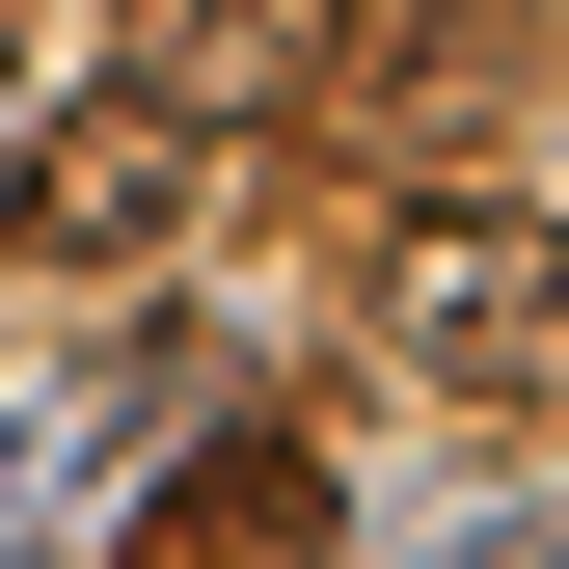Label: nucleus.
<instances>
[{
  "label": "nucleus",
  "mask_w": 569,
  "mask_h": 569,
  "mask_svg": "<svg viewBox=\"0 0 569 569\" xmlns=\"http://www.w3.org/2000/svg\"><path fill=\"white\" fill-rule=\"evenodd\" d=\"M0 109H28V0H0ZM0 163H28V136H0Z\"/></svg>",
  "instance_id": "nucleus-6"
},
{
  "label": "nucleus",
  "mask_w": 569,
  "mask_h": 569,
  "mask_svg": "<svg viewBox=\"0 0 569 569\" xmlns=\"http://www.w3.org/2000/svg\"><path fill=\"white\" fill-rule=\"evenodd\" d=\"M516 82H542V28L516 0H407V28H352V163H488V136H516Z\"/></svg>",
  "instance_id": "nucleus-3"
},
{
  "label": "nucleus",
  "mask_w": 569,
  "mask_h": 569,
  "mask_svg": "<svg viewBox=\"0 0 569 569\" xmlns=\"http://www.w3.org/2000/svg\"><path fill=\"white\" fill-rule=\"evenodd\" d=\"M190 218H218V136H190L163 82H109V109H54L28 163H0V244H28V271H163Z\"/></svg>",
  "instance_id": "nucleus-2"
},
{
  "label": "nucleus",
  "mask_w": 569,
  "mask_h": 569,
  "mask_svg": "<svg viewBox=\"0 0 569 569\" xmlns=\"http://www.w3.org/2000/svg\"><path fill=\"white\" fill-rule=\"evenodd\" d=\"M109 82H163L190 136L326 109V82H352V0H136V28H109Z\"/></svg>",
  "instance_id": "nucleus-4"
},
{
  "label": "nucleus",
  "mask_w": 569,
  "mask_h": 569,
  "mask_svg": "<svg viewBox=\"0 0 569 569\" xmlns=\"http://www.w3.org/2000/svg\"><path fill=\"white\" fill-rule=\"evenodd\" d=\"M136 569H352V488L299 435H190L163 488H136Z\"/></svg>",
  "instance_id": "nucleus-5"
},
{
  "label": "nucleus",
  "mask_w": 569,
  "mask_h": 569,
  "mask_svg": "<svg viewBox=\"0 0 569 569\" xmlns=\"http://www.w3.org/2000/svg\"><path fill=\"white\" fill-rule=\"evenodd\" d=\"M380 352L488 435H569V218H488V190L380 218Z\"/></svg>",
  "instance_id": "nucleus-1"
}]
</instances>
